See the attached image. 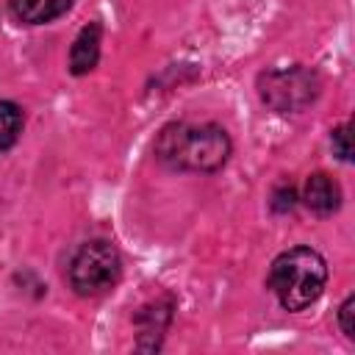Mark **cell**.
Instances as JSON below:
<instances>
[{"label": "cell", "mask_w": 355, "mask_h": 355, "mask_svg": "<svg viewBox=\"0 0 355 355\" xmlns=\"http://www.w3.org/2000/svg\"><path fill=\"white\" fill-rule=\"evenodd\" d=\"M172 322V300L161 297L147 302L139 313H136V324H139V349H158L164 330Z\"/></svg>", "instance_id": "5b68a950"}, {"label": "cell", "mask_w": 355, "mask_h": 355, "mask_svg": "<svg viewBox=\"0 0 355 355\" xmlns=\"http://www.w3.org/2000/svg\"><path fill=\"white\" fill-rule=\"evenodd\" d=\"M100 42H103V28L100 22H89L80 28L69 47V72L72 75H86L97 67L100 58Z\"/></svg>", "instance_id": "8992f818"}, {"label": "cell", "mask_w": 355, "mask_h": 355, "mask_svg": "<svg viewBox=\"0 0 355 355\" xmlns=\"http://www.w3.org/2000/svg\"><path fill=\"white\" fill-rule=\"evenodd\" d=\"M11 14L25 25H44L69 11L72 0H8Z\"/></svg>", "instance_id": "ba28073f"}, {"label": "cell", "mask_w": 355, "mask_h": 355, "mask_svg": "<svg viewBox=\"0 0 355 355\" xmlns=\"http://www.w3.org/2000/svg\"><path fill=\"white\" fill-rule=\"evenodd\" d=\"M302 202H305L313 214L327 216V214L338 211V205H341V186H338L330 175L316 172V175H311V178L305 180V186H302Z\"/></svg>", "instance_id": "52a82bcc"}, {"label": "cell", "mask_w": 355, "mask_h": 355, "mask_svg": "<svg viewBox=\"0 0 355 355\" xmlns=\"http://www.w3.org/2000/svg\"><path fill=\"white\" fill-rule=\"evenodd\" d=\"M338 324L347 338H355V297L349 294L338 308Z\"/></svg>", "instance_id": "7c38bea8"}, {"label": "cell", "mask_w": 355, "mask_h": 355, "mask_svg": "<svg viewBox=\"0 0 355 355\" xmlns=\"http://www.w3.org/2000/svg\"><path fill=\"white\" fill-rule=\"evenodd\" d=\"M119 275H122L119 250L105 239L86 241L69 263V283L83 297L105 294L108 288L116 286Z\"/></svg>", "instance_id": "277c9868"}, {"label": "cell", "mask_w": 355, "mask_h": 355, "mask_svg": "<svg viewBox=\"0 0 355 355\" xmlns=\"http://www.w3.org/2000/svg\"><path fill=\"white\" fill-rule=\"evenodd\" d=\"M272 211H277V214H288L294 205H297V191H294V186L288 183V180H283V183H277L275 189H272Z\"/></svg>", "instance_id": "30bf717a"}, {"label": "cell", "mask_w": 355, "mask_h": 355, "mask_svg": "<svg viewBox=\"0 0 355 355\" xmlns=\"http://www.w3.org/2000/svg\"><path fill=\"white\" fill-rule=\"evenodd\" d=\"M319 89H322L319 75L302 64L266 69L258 78L261 100L277 114H297V111L308 108L319 97Z\"/></svg>", "instance_id": "3957f363"}, {"label": "cell", "mask_w": 355, "mask_h": 355, "mask_svg": "<svg viewBox=\"0 0 355 355\" xmlns=\"http://www.w3.org/2000/svg\"><path fill=\"white\" fill-rule=\"evenodd\" d=\"M349 139H352V133H349V122L338 125V128L333 130V136H330L333 153H336L341 161H349V158H352V144H349Z\"/></svg>", "instance_id": "8fae6325"}, {"label": "cell", "mask_w": 355, "mask_h": 355, "mask_svg": "<svg viewBox=\"0 0 355 355\" xmlns=\"http://www.w3.org/2000/svg\"><path fill=\"white\" fill-rule=\"evenodd\" d=\"M327 283V263L311 247H291L280 252L269 266V288L275 291L277 302L297 313L313 305Z\"/></svg>", "instance_id": "7a4b0ae2"}, {"label": "cell", "mask_w": 355, "mask_h": 355, "mask_svg": "<svg viewBox=\"0 0 355 355\" xmlns=\"http://www.w3.org/2000/svg\"><path fill=\"white\" fill-rule=\"evenodd\" d=\"M155 158L169 169L216 172L230 158V136L219 125L172 122L158 133Z\"/></svg>", "instance_id": "6da1fadb"}, {"label": "cell", "mask_w": 355, "mask_h": 355, "mask_svg": "<svg viewBox=\"0 0 355 355\" xmlns=\"http://www.w3.org/2000/svg\"><path fill=\"white\" fill-rule=\"evenodd\" d=\"M22 133V108L11 100H0V153L14 147Z\"/></svg>", "instance_id": "9c48e42d"}]
</instances>
